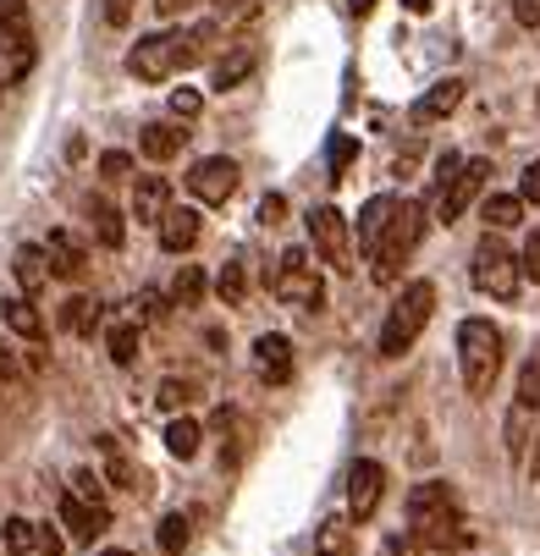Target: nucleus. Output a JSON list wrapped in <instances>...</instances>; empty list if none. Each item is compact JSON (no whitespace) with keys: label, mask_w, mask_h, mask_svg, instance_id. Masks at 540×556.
I'll return each instance as SVG.
<instances>
[{"label":"nucleus","mask_w":540,"mask_h":556,"mask_svg":"<svg viewBox=\"0 0 540 556\" xmlns=\"http://www.w3.org/2000/svg\"><path fill=\"white\" fill-rule=\"evenodd\" d=\"M215 23H199V28H177V34H143L133 50H127V72L138 84H166L172 72L183 66H199L215 45Z\"/></svg>","instance_id":"obj_1"},{"label":"nucleus","mask_w":540,"mask_h":556,"mask_svg":"<svg viewBox=\"0 0 540 556\" xmlns=\"http://www.w3.org/2000/svg\"><path fill=\"white\" fill-rule=\"evenodd\" d=\"M409 529L419 534V545H436V551H457V545L475 540L469 529H463L452 485H441V480H425V485L409 491Z\"/></svg>","instance_id":"obj_2"},{"label":"nucleus","mask_w":540,"mask_h":556,"mask_svg":"<svg viewBox=\"0 0 540 556\" xmlns=\"http://www.w3.org/2000/svg\"><path fill=\"white\" fill-rule=\"evenodd\" d=\"M430 314H436V287L430 281H409L398 292V303L386 308V326H380V358H403L419 331L430 326Z\"/></svg>","instance_id":"obj_3"},{"label":"nucleus","mask_w":540,"mask_h":556,"mask_svg":"<svg viewBox=\"0 0 540 556\" xmlns=\"http://www.w3.org/2000/svg\"><path fill=\"white\" fill-rule=\"evenodd\" d=\"M457 369L469 396H486L502 375V331L491 320H463L457 326Z\"/></svg>","instance_id":"obj_4"},{"label":"nucleus","mask_w":540,"mask_h":556,"mask_svg":"<svg viewBox=\"0 0 540 556\" xmlns=\"http://www.w3.org/2000/svg\"><path fill=\"white\" fill-rule=\"evenodd\" d=\"M419 237H425V204L403 199V204H398V215H392V226H386V237H380V249L369 254V260H375V265H369V276H375L380 287H392V281L403 276V260L419 249Z\"/></svg>","instance_id":"obj_5"},{"label":"nucleus","mask_w":540,"mask_h":556,"mask_svg":"<svg viewBox=\"0 0 540 556\" xmlns=\"http://www.w3.org/2000/svg\"><path fill=\"white\" fill-rule=\"evenodd\" d=\"M475 287L497 303H513L518 287H524V254H513L502 237H480V249H475V265H469Z\"/></svg>","instance_id":"obj_6"},{"label":"nucleus","mask_w":540,"mask_h":556,"mask_svg":"<svg viewBox=\"0 0 540 556\" xmlns=\"http://www.w3.org/2000/svg\"><path fill=\"white\" fill-rule=\"evenodd\" d=\"M271 287H276V298H281L287 308H303V314H315V308L326 303V281H321L315 265H309V249H287Z\"/></svg>","instance_id":"obj_7"},{"label":"nucleus","mask_w":540,"mask_h":556,"mask_svg":"<svg viewBox=\"0 0 540 556\" xmlns=\"http://www.w3.org/2000/svg\"><path fill=\"white\" fill-rule=\"evenodd\" d=\"M309 243H315V254H321L337 276L353 270V231H348V215H342V210H331V204L309 210Z\"/></svg>","instance_id":"obj_8"},{"label":"nucleus","mask_w":540,"mask_h":556,"mask_svg":"<svg viewBox=\"0 0 540 556\" xmlns=\"http://www.w3.org/2000/svg\"><path fill=\"white\" fill-rule=\"evenodd\" d=\"M486 177H491V161H463V166L452 172V182H441L436 215H441V220H457L463 210H469V204L486 193Z\"/></svg>","instance_id":"obj_9"},{"label":"nucleus","mask_w":540,"mask_h":556,"mask_svg":"<svg viewBox=\"0 0 540 556\" xmlns=\"http://www.w3.org/2000/svg\"><path fill=\"white\" fill-rule=\"evenodd\" d=\"M238 161H226V154H210V161H199L193 172H188V188H193V199L199 204H226L231 193H238Z\"/></svg>","instance_id":"obj_10"},{"label":"nucleus","mask_w":540,"mask_h":556,"mask_svg":"<svg viewBox=\"0 0 540 556\" xmlns=\"http://www.w3.org/2000/svg\"><path fill=\"white\" fill-rule=\"evenodd\" d=\"M380 496H386V468L375 457H359L353 473H348V513L364 523V518H375Z\"/></svg>","instance_id":"obj_11"},{"label":"nucleus","mask_w":540,"mask_h":556,"mask_svg":"<svg viewBox=\"0 0 540 556\" xmlns=\"http://www.w3.org/2000/svg\"><path fill=\"white\" fill-rule=\"evenodd\" d=\"M61 529H66L72 540H100V534L111 529V507L66 491V496H61Z\"/></svg>","instance_id":"obj_12"},{"label":"nucleus","mask_w":540,"mask_h":556,"mask_svg":"<svg viewBox=\"0 0 540 556\" xmlns=\"http://www.w3.org/2000/svg\"><path fill=\"white\" fill-rule=\"evenodd\" d=\"M34 34H17V28H0V89H17L23 77L34 72Z\"/></svg>","instance_id":"obj_13"},{"label":"nucleus","mask_w":540,"mask_h":556,"mask_svg":"<svg viewBox=\"0 0 540 556\" xmlns=\"http://www.w3.org/2000/svg\"><path fill=\"white\" fill-rule=\"evenodd\" d=\"M166 210H172L166 177H138V182H133V220H138V226H161Z\"/></svg>","instance_id":"obj_14"},{"label":"nucleus","mask_w":540,"mask_h":556,"mask_svg":"<svg viewBox=\"0 0 540 556\" xmlns=\"http://www.w3.org/2000/svg\"><path fill=\"white\" fill-rule=\"evenodd\" d=\"M398 204H403V199H392V193H375V199L359 210V220H353V226H359V249H369V254L380 249V237H386V226H392Z\"/></svg>","instance_id":"obj_15"},{"label":"nucleus","mask_w":540,"mask_h":556,"mask_svg":"<svg viewBox=\"0 0 540 556\" xmlns=\"http://www.w3.org/2000/svg\"><path fill=\"white\" fill-rule=\"evenodd\" d=\"M45 254H50V276H55V281H77V276H84V265H89L84 243H77L72 231H50Z\"/></svg>","instance_id":"obj_16"},{"label":"nucleus","mask_w":540,"mask_h":556,"mask_svg":"<svg viewBox=\"0 0 540 556\" xmlns=\"http://www.w3.org/2000/svg\"><path fill=\"white\" fill-rule=\"evenodd\" d=\"M463 89H469L463 77H441V84H436L430 94H419V100H414V122L425 127V122H441V116H452V111L463 105Z\"/></svg>","instance_id":"obj_17"},{"label":"nucleus","mask_w":540,"mask_h":556,"mask_svg":"<svg viewBox=\"0 0 540 556\" xmlns=\"http://www.w3.org/2000/svg\"><path fill=\"white\" fill-rule=\"evenodd\" d=\"M100 452H105V480H111V485H122V491H138V496L149 491L143 468H138V463L122 452V441H116V435H100Z\"/></svg>","instance_id":"obj_18"},{"label":"nucleus","mask_w":540,"mask_h":556,"mask_svg":"<svg viewBox=\"0 0 540 556\" xmlns=\"http://www.w3.org/2000/svg\"><path fill=\"white\" fill-rule=\"evenodd\" d=\"M254 364H260V380L287 386L292 380V342L287 337H260L254 342Z\"/></svg>","instance_id":"obj_19"},{"label":"nucleus","mask_w":540,"mask_h":556,"mask_svg":"<svg viewBox=\"0 0 540 556\" xmlns=\"http://www.w3.org/2000/svg\"><path fill=\"white\" fill-rule=\"evenodd\" d=\"M161 231V249L166 254H188L199 243V210H166V220L154 226Z\"/></svg>","instance_id":"obj_20"},{"label":"nucleus","mask_w":540,"mask_h":556,"mask_svg":"<svg viewBox=\"0 0 540 556\" xmlns=\"http://www.w3.org/2000/svg\"><path fill=\"white\" fill-rule=\"evenodd\" d=\"M12 270H17V281H23V292H28V298L50 287V254H45V249H34V243H28V249H17V265H12Z\"/></svg>","instance_id":"obj_21"},{"label":"nucleus","mask_w":540,"mask_h":556,"mask_svg":"<svg viewBox=\"0 0 540 556\" xmlns=\"http://www.w3.org/2000/svg\"><path fill=\"white\" fill-rule=\"evenodd\" d=\"M0 314H7V326H12L23 342H39V337H45V320H39V308H34L28 298H7V303H0Z\"/></svg>","instance_id":"obj_22"},{"label":"nucleus","mask_w":540,"mask_h":556,"mask_svg":"<svg viewBox=\"0 0 540 556\" xmlns=\"http://www.w3.org/2000/svg\"><path fill=\"white\" fill-rule=\"evenodd\" d=\"M183 138H188V132H177V127H166V122H149L143 138H138V149L149 154V161H172V154L183 149Z\"/></svg>","instance_id":"obj_23"},{"label":"nucleus","mask_w":540,"mask_h":556,"mask_svg":"<svg viewBox=\"0 0 540 556\" xmlns=\"http://www.w3.org/2000/svg\"><path fill=\"white\" fill-rule=\"evenodd\" d=\"M480 215H486L491 231H507V226L524 220V193H491V199L480 204Z\"/></svg>","instance_id":"obj_24"},{"label":"nucleus","mask_w":540,"mask_h":556,"mask_svg":"<svg viewBox=\"0 0 540 556\" xmlns=\"http://www.w3.org/2000/svg\"><path fill=\"white\" fill-rule=\"evenodd\" d=\"M89 220H95L100 249H122V243H127V226H122V215H116L105 199H95V204H89Z\"/></svg>","instance_id":"obj_25"},{"label":"nucleus","mask_w":540,"mask_h":556,"mask_svg":"<svg viewBox=\"0 0 540 556\" xmlns=\"http://www.w3.org/2000/svg\"><path fill=\"white\" fill-rule=\"evenodd\" d=\"M61 326H66L72 337H95V326H100V303H95V298H72V303L61 308Z\"/></svg>","instance_id":"obj_26"},{"label":"nucleus","mask_w":540,"mask_h":556,"mask_svg":"<svg viewBox=\"0 0 540 556\" xmlns=\"http://www.w3.org/2000/svg\"><path fill=\"white\" fill-rule=\"evenodd\" d=\"M249 72H254V50H249V45H238V50H231V55L215 66V89H221V94H226V89H238Z\"/></svg>","instance_id":"obj_27"},{"label":"nucleus","mask_w":540,"mask_h":556,"mask_svg":"<svg viewBox=\"0 0 540 556\" xmlns=\"http://www.w3.org/2000/svg\"><path fill=\"white\" fill-rule=\"evenodd\" d=\"M105 353H111V364H133L138 358V320H122V326H111L105 331Z\"/></svg>","instance_id":"obj_28"},{"label":"nucleus","mask_w":540,"mask_h":556,"mask_svg":"<svg viewBox=\"0 0 540 556\" xmlns=\"http://www.w3.org/2000/svg\"><path fill=\"white\" fill-rule=\"evenodd\" d=\"M315 556H353V529H348V518L321 523V534H315Z\"/></svg>","instance_id":"obj_29"},{"label":"nucleus","mask_w":540,"mask_h":556,"mask_svg":"<svg viewBox=\"0 0 540 556\" xmlns=\"http://www.w3.org/2000/svg\"><path fill=\"white\" fill-rule=\"evenodd\" d=\"M154 540H161V551H166V556H183V551H188V540H193L188 513H166V518H161V534H154Z\"/></svg>","instance_id":"obj_30"},{"label":"nucleus","mask_w":540,"mask_h":556,"mask_svg":"<svg viewBox=\"0 0 540 556\" xmlns=\"http://www.w3.org/2000/svg\"><path fill=\"white\" fill-rule=\"evenodd\" d=\"M199 441H204V430H199L193 419H172V425H166V452H172V457L188 463V457L199 452Z\"/></svg>","instance_id":"obj_31"},{"label":"nucleus","mask_w":540,"mask_h":556,"mask_svg":"<svg viewBox=\"0 0 540 556\" xmlns=\"http://www.w3.org/2000/svg\"><path fill=\"white\" fill-rule=\"evenodd\" d=\"M199 298H204V270H199V265H183L177 281H172V303H177V308H193Z\"/></svg>","instance_id":"obj_32"},{"label":"nucleus","mask_w":540,"mask_h":556,"mask_svg":"<svg viewBox=\"0 0 540 556\" xmlns=\"http://www.w3.org/2000/svg\"><path fill=\"white\" fill-rule=\"evenodd\" d=\"M518 408L524 414H540V353H529V364L518 375Z\"/></svg>","instance_id":"obj_33"},{"label":"nucleus","mask_w":540,"mask_h":556,"mask_svg":"<svg viewBox=\"0 0 540 556\" xmlns=\"http://www.w3.org/2000/svg\"><path fill=\"white\" fill-rule=\"evenodd\" d=\"M215 292H221V303H243V292H249V270H243V265H221Z\"/></svg>","instance_id":"obj_34"},{"label":"nucleus","mask_w":540,"mask_h":556,"mask_svg":"<svg viewBox=\"0 0 540 556\" xmlns=\"http://www.w3.org/2000/svg\"><path fill=\"white\" fill-rule=\"evenodd\" d=\"M34 545H39L34 523H28V518H7V551H12V556H28Z\"/></svg>","instance_id":"obj_35"},{"label":"nucleus","mask_w":540,"mask_h":556,"mask_svg":"<svg viewBox=\"0 0 540 556\" xmlns=\"http://www.w3.org/2000/svg\"><path fill=\"white\" fill-rule=\"evenodd\" d=\"M166 414H177V408H188L193 403V380H161V396H154Z\"/></svg>","instance_id":"obj_36"},{"label":"nucleus","mask_w":540,"mask_h":556,"mask_svg":"<svg viewBox=\"0 0 540 556\" xmlns=\"http://www.w3.org/2000/svg\"><path fill=\"white\" fill-rule=\"evenodd\" d=\"M199 111H204V94H199V89H172V116L193 122Z\"/></svg>","instance_id":"obj_37"},{"label":"nucleus","mask_w":540,"mask_h":556,"mask_svg":"<svg viewBox=\"0 0 540 556\" xmlns=\"http://www.w3.org/2000/svg\"><path fill=\"white\" fill-rule=\"evenodd\" d=\"M72 491H77V496H89V502H105V480H100V473H89V468H77V473H72Z\"/></svg>","instance_id":"obj_38"},{"label":"nucleus","mask_w":540,"mask_h":556,"mask_svg":"<svg viewBox=\"0 0 540 556\" xmlns=\"http://www.w3.org/2000/svg\"><path fill=\"white\" fill-rule=\"evenodd\" d=\"M0 28L28 34V7H23V0H0Z\"/></svg>","instance_id":"obj_39"},{"label":"nucleus","mask_w":540,"mask_h":556,"mask_svg":"<svg viewBox=\"0 0 540 556\" xmlns=\"http://www.w3.org/2000/svg\"><path fill=\"white\" fill-rule=\"evenodd\" d=\"M353 149H359V143H353L348 132H337V138H331V172H348V161H353Z\"/></svg>","instance_id":"obj_40"},{"label":"nucleus","mask_w":540,"mask_h":556,"mask_svg":"<svg viewBox=\"0 0 540 556\" xmlns=\"http://www.w3.org/2000/svg\"><path fill=\"white\" fill-rule=\"evenodd\" d=\"M100 172H105V177H127V172H133V154H122V149L100 154Z\"/></svg>","instance_id":"obj_41"},{"label":"nucleus","mask_w":540,"mask_h":556,"mask_svg":"<svg viewBox=\"0 0 540 556\" xmlns=\"http://www.w3.org/2000/svg\"><path fill=\"white\" fill-rule=\"evenodd\" d=\"M518 193H524V204H540V161H535V166H524V177H518Z\"/></svg>","instance_id":"obj_42"},{"label":"nucleus","mask_w":540,"mask_h":556,"mask_svg":"<svg viewBox=\"0 0 540 556\" xmlns=\"http://www.w3.org/2000/svg\"><path fill=\"white\" fill-rule=\"evenodd\" d=\"M524 276H529V281H540V231L524 243Z\"/></svg>","instance_id":"obj_43"},{"label":"nucleus","mask_w":540,"mask_h":556,"mask_svg":"<svg viewBox=\"0 0 540 556\" xmlns=\"http://www.w3.org/2000/svg\"><path fill=\"white\" fill-rule=\"evenodd\" d=\"M281 215H287V199H281V193H271V199L260 204V220H265V226H281Z\"/></svg>","instance_id":"obj_44"},{"label":"nucleus","mask_w":540,"mask_h":556,"mask_svg":"<svg viewBox=\"0 0 540 556\" xmlns=\"http://www.w3.org/2000/svg\"><path fill=\"white\" fill-rule=\"evenodd\" d=\"M513 17L524 28H540V0H513Z\"/></svg>","instance_id":"obj_45"},{"label":"nucleus","mask_w":540,"mask_h":556,"mask_svg":"<svg viewBox=\"0 0 540 556\" xmlns=\"http://www.w3.org/2000/svg\"><path fill=\"white\" fill-rule=\"evenodd\" d=\"M419 551V534H403V540H386L380 545V556H414Z\"/></svg>","instance_id":"obj_46"},{"label":"nucleus","mask_w":540,"mask_h":556,"mask_svg":"<svg viewBox=\"0 0 540 556\" xmlns=\"http://www.w3.org/2000/svg\"><path fill=\"white\" fill-rule=\"evenodd\" d=\"M138 314H143V320H161V314H166V308H161V292H143V298H138Z\"/></svg>","instance_id":"obj_47"},{"label":"nucleus","mask_w":540,"mask_h":556,"mask_svg":"<svg viewBox=\"0 0 540 556\" xmlns=\"http://www.w3.org/2000/svg\"><path fill=\"white\" fill-rule=\"evenodd\" d=\"M39 551H45V556H61V551H66V540H61L55 529H45V534H39Z\"/></svg>","instance_id":"obj_48"},{"label":"nucleus","mask_w":540,"mask_h":556,"mask_svg":"<svg viewBox=\"0 0 540 556\" xmlns=\"http://www.w3.org/2000/svg\"><path fill=\"white\" fill-rule=\"evenodd\" d=\"M193 7V0H154V12H161V17H183Z\"/></svg>","instance_id":"obj_49"},{"label":"nucleus","mask_w":540,"mask_h":556,"mask_svg":"<svg viewBox=\"0 0 540 556\" xmlns=\"http://www.w3.org/2000/svg\"><path fill=\"white\" fill-rule=\"evenodd\" d=\"M12 380H17V358L0 348V386H12Z\"/></svg>","instance_id":"obj_50"},{"label":"nucleus","mask_w":540,"mask_h":556,"mask_svg":"<svg viewBox=\"0 0 540 556\" xmlns=\"http://www.w3.org/2000/svg\"><path fill=\"white\" fill-rule=\"evenodd\" d=\"M105 23H116V28L127 23V0H111V7H105Z\"/></svg>","instance_id":"obj_51"},{"label":"nucleus","mask_w":540,"mask_h":556,"mask_svg":"<svg viewBox=\"0 0 540 556\" xmlns=\"http://www.w3.org/2000/svg\"><path fill=\"white\" fill-rule=\"evenodd\" d=\"M375 7H380V0H348V12H353V17H369Z\"/></svg>","instance_id":"obj_52"},{"label":"nucleus","mask_w":540,"mask_h":556,"mask_svg":"<svg viewBox=\"0 0 540 556\" xmlns=\"http://www.w3.org/2000/svg\"><path fill=\"white\" fill-rule=\"evenodd\" d=\"M529 480L540 485V441H535V457H529Z\"/></svg>","instance_id":"obj_53"},{"label":"nucleus","mask_w":540,"mask_h":556,"mask_svg":"<svg viewBox=\"0 0 540 556\" xmlns=\"http://www.w3.org/2000/svg\"><path fill=\"white\" fill-rule=\"evenodd\" d=\"M95 556H133V551H95Z\"/></svg>","instance_id":"obj_54"}]
</instances>
